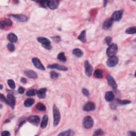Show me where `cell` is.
Returning a JSON list of instances; mask_svg holds the SVG:
<instances>
[{"instance_id": "1", "label": "cell", "mask_w": 136, "mask_h": 136, "mask_svg": "<svg viewBox=\"0 0 136 136\" xmlns=\"http://www.w3.org/2000/svg\"><path fill=\"white\" fill-rule=\"evenodd\" d=\"M53 124L54 127H56L59 124L61 119L60 112L59 108L57 107L55 105H54L53 107Z\"/></svg>"}, {"instance_id": "2", "label": "cell", "mask_w": 136, "mask_h": 136, "mask_svg": "<svg viewBox=\"0 0 136 136\" xmlns=\"http://www.w3.org/2000/svg\"><path fill=\"white\" fill-rule=\"evenodd\" d=\"M37 40L40 44H42L43 47L47 50H51L52 48V46L51 44L50 40L45 37H40L37 38Z\"/></svg>"}, {"instance_id": "3", "label": "cell", "mask_w": 136, "mask_h": 136, "mask_svg": "<svg viewBox=\"0 0 136 136\" xmlns=\"http://www.w3.org/2000/svg\"><path fill=\"white\" fill-rule=\"evenodd\" d=\"M118 46L115 44H112L110 45L106 51V54L108 56L111 57L115 56L118 52Z\"/></svg>"}, {"instance_id": "4", "label": "cell", "mask_w": 136, "mask_h": 136, "mask_svg": "<svg viewBox=\"0 0 136 136\" xmlns=\"http://www.w3.org/2000/svg\"><path fill=\"white\" fill-rule=\"evenodd\" d=\"M83 125L86 129H91L94 125L93 119L90 116H87L83 119Z\"/></svg>"}, {"instance_id": "5", "label": "cell", "mask_w": 136, "mask_h": 136, "mask_svg": "<svg viewBox=\"0 0 136 136\" xmlns=\"http://www.w3.org/2000/svg\"><path fill=\"white\" fill-rule=\"evenodd\" d=\"M5 103H6L7 104L9 105L12 108H14L15 104V97L13 96V95L9 94L7 95V97L6 98Z\"/></svg>"}, {"instance_id": "6", "label": "cell", "mask_w": 136, "mask_h": 136, "mask_svg": "<svg viewBox=\"0 0 136 136\" xmlns=\"http://www.w3.org/2000/svg\"><path fill=\"white\" fill-rule=\"evenodd\" d=\"M118 62L119 59L118 57L116 56H113L110 57V58L107 60L106 64L108 67L112 68L116 66V64L118 63Z\"/></svg>"}, {"instance_id": "7", "label": "cell", "mask_w": 136, "mask_h": 136, "mask_svg": "<svg viewBox=\"0 0 136 136\" xmlns=\"http://www.w3.org/2000/svg\"><path fill=\"white\" fill-rule=\"evenodd\" d=\"M32 62L35 67H36L37 69L41 70H45V67L42 63V62H40L39 59L37 58H34L32 59Z\"/></svg>"}, {"instance_id": "8", "label": "cell", "mask_w": 136, "mask_h": 136, "mask_svg": "<svg viewBox=\"0 0 136 136\" xmlns=\"http://www.w3.org/2000/svg\"><path fill=\"white\" fill-rule=\"evenodd\" d=\"M122 15H123V11H116L113 13L111 19L113 21H118L121 20L122 17Z\"/></svg>"}, {"instance_id": "9", "label": "cell", "mask_w": 136, "mask_h": 136, "mask_svg": "<svg viewBox=\"0 0 136 136\" xmlns=\"http://www.w3.org/2000/svg\"><path fill=\"white\" fill-rule=\"evenodd\" d=\"M85 68L86 75L88 77H90L92 75V67L88 61H86L85 62Z\"/></svg>"}, {"instance_id": "10", "label": "cell", "mask_w": 136, "mask_h": 136, "mask_svg": "<svg viewBox=\"0 0 136 136\" xmlns=\"http://www.w3.org/2000/svg\"><path fill=\"white\" fill-rule=\"evenodd\" d=\"M27 120L30 123L35 125V126H37L39 123L40 119L39 117L37 115H31L30 116L29 118L27 119Z\"/></svg>"}, {"instance_id": "11", "label": "cell", "mask_w": 136, "mask_h": 136, "mask_svg": "<svg viewBox=\"0 0 136 136\" xmlns=\"http://www.w3.org/2000/svg\"><path fill=\"white\" fill-rule=\"evenodd\" d=\"M95 109V104L93 102H89L87 103L85 105L83 106V110L87 112L93 111Z\"/></svg>"}, {"instance_id": "12", "label": "cell", "mask_w": 136, "mask_h": 136, "mask_svg": "<svg viewBox=\"0 0 136 136\" xmlns=\"http://www.w3.org/2000/svg\"><path fill=\"white\" fill-rule=\"evenodd\" d=\"M11 16L19 22H26L28 20V18L24 15H12Z\"/></svg>"}, {"instance_id": "13", "label": "cell", "mask_w": 136, "mask_h": 136, "mask_svg": "<svg viewBox=\"0 0 136 136\" xmlns=\"http://www.w3.org/2000/svg\"><path fill=\"white\" fill-rule=\"evenodd\" d=\"M12 25V22L9 19H5L2 20L0 23V27L1 29L5 28V27H11Z\"/></svg>"}, {"instance_id": "14", "label": "cell", "mask_w": 136, "mask_h": 136, "mask_svg": "<svg viewBox=\"0 0 136 136\" xmlns=\"http://www.w3.org/2000/svg\"><path fill=\"white\" fill-rule=\"evenodd\" d=\"M59 1L56 0H51L48 2V7L51 10H55L58 8Z\"/></svg>"}, {"instance_id": "15", "label": "cell", "mask_w": 136, "mask_h": 136, "mask_svg": "<svg viewBox=\"0 0 136 136\" xmlns=\"http://www.w3.org/2000/svg\"><path fill=\"white\" fill-rule=\"evenodd\" d=\"M47 68L48 69H58L59 70H61V71H67L68 69L67 68L63 66H61L58 64H51L48 66Z\"/></svg>"}, {"instance_id": "16", "label": "cell", "mask_w": 136, "mask_h": 136, "mask_svg": "<svg viewBox=\"0 0 136 136\" xmlns=\"http://www.w3.org/2000/svg\"><path fill=\"white\" fill-rule=\"evenodd\" d=\"M107 80L108 85L112 87L113 89H116L117 88V83L116 81L111 75H108L107 76Z\"/></svg>"}, {"instance_id": "17", "label": "cell", "mask_w": 136, "mask_h": 136, "mask_svg": "<svg viewBox=\"0 0 136 136\" xmlns=\"http://www.w3.org/2000/svg\"><path fill=\"white\" fill-rule=\"evenodd\" d=\"M46 91H47V89H46V88H40L37 91V94L38 97L40 99L45 98L46 97Z\"/></svg>"}, {"instance_id": "18", "label": "cell", "mask_w": 136, "mask_h": 136, "mask_svg": "<svg viewBox=\"0 0 136 136\" xmlns=\"http://www.w3.org/2000/svg\"><path fill=\"white\" fill-rule=\"evenodd\" d=\"M24 74L27 77L31 79H36L37 78V73L32 70H27L24 72Z\"/></svg>"}, {"instance_id": "19", "label": "cell", "mask_w": 136, "mask_h": 136, "mask_svg": "<svg viewBox=\"0 0 136 136\" xmlns=\"http://www.w3.org/2000/svg\"><path fill=\"white\" fill-rule=\"evenodd\" d=\"M113 21L111 19H108L106 20L105 21V22L103 24V28L104 30H107L108 29H109L110 27L112 26L113 24Z\"/></svg>"}, {"instance_id": "20", "label": "cell", "mask_w": 136, "mask_h": 136, "mask_svg": "<svg viewBox=\"0 0 136 136\" xmlns=\"http://www.w3.org/2000/svg\"><path fill=\"white\" fill-rule=\"evenodd\" d=\"M105 98L107 102H112L114 99V95L112 91H107L105 94Z\"/></svg>"}, {"instance_id": "21", "label": "cell", "mask_w": 136, "mask_h": 136, "mask_svg": "<svg viewBox=\"0 0 136 136\" xmlns=\"http://www.w3.org/2000/svg\"><path fill=\"white\" fill-rule=\"evenodd\" d=\"M8 39L10 42L16 43L18 40V37L13 33H10L8 36Z\"/></svg>"}, {"instance_id": "22", "label": "cell", "mask_w": 136, "mask_h": 136, "mask_svg": "<svg viewBox=\"0 0 136 136\" xmlns=\"http://www.w3.org/2000/svg\"><path fill=\"white\" fill-rule=\"evenodd\" d=\"M78 38L83 43H86L87 42L85 30H83L81 32L80 34L79 35V36L78 37Z\"/></svg>"}, {"instance_id": "23", "label": "cell", "mask_w": 136, "mask_h": 136, "mask_svg": "<svg viewBox=\"0 0 136 136\" xmlns=\"http://www.w3.org/2000/svg\"><path fill=\"white\" fill-rule=\"evenodd\" d=\"M34 103H35V100L33 98H29L27 99L25 101H24V105L27 107H30L31 106L33 105L34 104Z\"/></svg>"}, {"instance_id": "24", "label": "cell", "mask_w": 136, "mask_h": 136, "mask_svg": "<svg viewBox=\"0 0 136 136\" xmlns=\"http://www.w3.org/2000/svg\"><path fill=\"white\" fill-rule=\"evenodd\" d=\"M48 116L47 115H44V116H43V118L41 125H40V127H41L42 129H45L46 126H47L48 123Z\"/></svg>"}, {"instance_id": "25", "label": "cell", "mask_w": 136, "mask_h": 136, "mask_svg": "<svg viewBox=\"0 0 136 136\" xmlns=\"http://www.w3.org/2000/svg\"><path fill=\"white\" fill-rule=\"evenodd\" d=\"M72 53L74 54L76 56L78 57V58H81V57L83 56V51L79 48L74 49V50L72 51Z\"/></svg>"}, {"instance_id": "26", "label": "cell", "mask_w": 136, "mask_h": 136, "mask_svg": "<svg viewBox=\"0 0 136 136\" xmlns=\"http://www.w3.org/2000/svg\"><path fill=\"white\" fill-rule=\"evenodd\" d=\"M94 76L96 78H102L103 76V71L101 69H96L94 72Z\"/></svg>"}, {"instance_id": "27", "label": "cell", "mask_w": 136, "mask_h": 136, "mask_svg": "<svg viewBox=\"0 0 136 136\" xmlns=\"http://www.w3.org/2000/svg\"><path fill=\"white\" fill-rule=\"evenodd\" d=\"M58 59L59 61H60L62 62H64L67 61V58L65 56V54L63 52L60 53L58 55Z\"/></svg>"}, {"instance_id": "28", "label": "cell", "mask_w": 136, "mask_h": 136, "mask_svg": "<svg viewBox=\"0 0 136 136\" xmlns=\"http://www.w3.org/2000/svg\"><path fill=\"white\" fill-rule=\"evenodd\" d=\"M36 108L39 111H45L46 110L45 105L41 103H39L36 105Z\"/></svg>"}, {"instance_id": "29", "label": "cell", "mask_w": 136, "mask_h": 136, "mask_svg": "<svg viewBox=\"0 0 136 136\" xmlns=\"http://www.w3.org/2000/svg\"><path fill=\"white\" fill-rule=\"evenodd\" d=\"M126 32L128 34H135L136 32V27H131L126 29Z\"/></svg>"}, {"instance_id": "30", "label": "cell", "mask_w": 136, "mask_h": 136, "mask_svg": "<svg viewBox=\"0 0 136 136\" xmlns=\"http://www.w3.org/2000/svg\"><path fill=\"white\" fill-rule=\"evenodd\" d=\"M37 94V91L35 89H30L27 91L26 95L28 96H34Z\"/></svg>"}, {"instance_id": "31", "label": "cell", "mask_w": 136, "mask_h": 136, "mask_svg": "<svg viewBox=\"0 0 136 136\" xmlns=\"http://www.w3.org/2000/svg\"><path fill=\"white\" fill-rule=\"evenodd\" d=\"M8 85L12 89H15V81L12 79H9L8 80Z\"/></svg>"}, {"instance_id": "32", "label": "cell", "mask_w": 136, "mask_h": 136, "mask_svg": "<svg viewBox=\"0 0 136 136\" xmlns=\"http://www.w3.org/2000/svg\"><path fill=\"white\" fill-rule=\"evenodd\" d=\"M8 49L11 52H13L15 50V46L12 43H10L7 45Z\"/></svg>"}, {"instance_id": "33", "label": "cell", "mask_w": 136, "mask_h": 136, "mask_svg": "<svg viewBox=\"0 0 136 136\" xmlns=\"http://www.w3.org/2000/svg\"><path fill=\"white\" fill-rule=\"evenodd\" d=\"M118 102L121 105H126L130 104L131 103V101L129 100H120L118 99Z\"/></svg>"}, {"instance_id": "34", "label": "cell", "mask_w": 136, "mask_h": 136, "mask_svg": "<svg viewBox=\"0 0 136 136\" xmlns=\"http://www.w3.org/2000/svg\"><path fill=\"white\" fill-rule=\"evenodd\" d=\"M59 76V73L55 71H52L50 73V77L52 79H55L58 78Z\"/></svg>"}, {"instance_id": "35", "label": "cell", "mask_w": 136, "mask_h": 136, "mask_svg": "<svg viewBox=\"0 0 136 136\" xmlns=\"http://www.w3.org/2000/svg\"><path fill=\"white\" fill-rule=\"evenodd\" d=\"M71 130H68L67 131H64L62 132L60 134H59V136H69L71 134Z\"/></svg>"}, {"instance_id": "36", "label": "cell", "mask_w": 136, "mask_h": 136, "mask_svg": "<svg viewBox=\"0 0 136 136\" xmlns=\"http://www.w3.org/2000/svg\"><path fill=\"white\" fill-rule=\"evenodd\" d=\"M48 1H39L37 2L40 3V5H41L42 7L46 8V7H48Z\"/></svg>"}, {"instance_id": "37", "label": "cell", "mask_w": 136, "mask_h": 136, "mask_svg": "<svg viewBox=\"0 0 136 136\" xmlns=\"http://www.w3.org/2000/svg\"><path fill=\"white\" fill-rule=\"evenodd\" d=\"M112 38L109 36L106 37L105 38V41L106 42V43H107V44L108 45H111V42H112Z\"/></svg>"}, {"instance_id": "38", "label": "cell", "mask_w": 136, "mask_h": 136, "mask_svg": "<svg viewBox=\"0 0 136 136\" xmlns=\"http://www.w3.org/2000/svg\"><path fill=\"white\" fill-rule=\"evenodd\" d=\"M103 135V131L100 129L97 130L96 131H95V133L94 134V135H95V136H99V135Z\"/></svg>"}, {"instance_id": "39", "label": "cell", "mask_w": 136, "mask_h": 136, "mask_svg": "<svg viewBox=\"0 0 136 136\" xmlns=\"http://www.w3.org/2000/svg\"><path fill=\"white\" fill-rule=\"evenodd\" d=\"M52 39H53L54 42H57V43H59V42L61 41V37L60 36H58L52 37Z\"/></svg>"}, {"instance_id": "40", "label": "cell", "mask_w": 136, "mask_h": 136, "mask_svg": "<svg viewBox=\"0 0 136 136\" xmlns=\"http://www.w3.org/2000/svg\"><path fill=\"white\" fill-rule=\"evenodd\" d=\"M82 92H83V94L84 95H85V96H88V95H89V91H88L87 89H85V88H83V89Z\"/></svg>"}, {"instance_id": "41", "label": "cell", "mask_w": 136, "mask_h": 136, "mask_svg": "<svg viewBox=\"0 0 136 136\" xmlns=\"http://www.w3.org/2000/svg\"><path fill=\"white\" fill-rule=\"evenodd\" d=\"M24 91H25V89L23 87H20L19 88H18V92L20 94H23L24 93Z\"/></svg>"}, {"instance_id": "42", "label": "cell", "mask_w": 136, "mask_h": 136, "mask_svg": "<svg viewBox=\"0 0 136 136\" xmlns=\"http://www.w3.org/2000/svg\"><path fill=\"white\" fill-rule=\"evenodd\" d=\"M11 134L9 131H3L2 133L1 134V136H10Z\"/></svg>"}, {"instance_id": "43", "label": "cell", "mask_w": 136, "mask_h": 136, "mask_svg": "<svg viewBox=\"0 0 136 136\" xmlns=\"http://www.w3.org/2000/svg\"><path fill=\"white\" fill-rule=\"evenodd\" d=\"M1 100L2 101H3L4 102H5V100H6V98L5 97V96L2 94H1Z\"/></svg>"}, {"instance_id": "44", "label": "cell", "mask_w": 136, "mask_h": 136, "mask_svg": "<svg viewBox=\"0 0 136 136\" xmlns=\"http://www.w3.org/2000/svg\"><path fill=\"white\" fill-rule=\"evenodd\" d=\"M21 81L23 83H27V79H26V78H21Z\"/></svg>"}, {"instance_id": "45", "label": "cell", "mask_w": 136, "mask_h": 136, "mask_svg": "<svg viewBox=\"0 0 136 136\" xmlns=\"http://www.w3.org/2000/svg\"><path fill=\"white\" fill-rule=\"evenodd\" d=\"M129 134L130 136H135L136 135L135 131H129Z\"/></svg>"}, {"instance_id": "46", "label": "cell", "mask_w": 136, "mask_h": 136, "mask_svg": "<svg viewBox=\"0 0 136 136\" xmlns=\"http://www.w3.org/2000/svg\"><path fill=\"white\" fill-rule=\"evenodd\" d=\"M107 2V1H104V7H105L106 5Z\"/></svg>"}, {"instance_id": "47", "label": "cell", "mask_w": 136, "mask_h": 136, "mask_svg": "<svg viewBox=\"0 0 136 136\" xmlns=\"http://www.w3.org/2000/svg\"><path fill=\"white\" fill-rule=\"evenodd\" d=\"M0 86H1V89H2V88H3L2 85H0Z\"/></svg>"}]
</instances>
